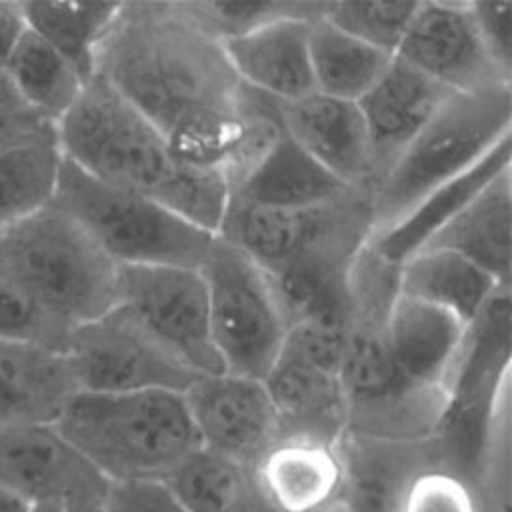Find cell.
Wrapping results in <instances>:
<instances>
[{"label": "cell", "mask_w": 512, "mask_h": 512, "mask_svg": "<svg viewBox=\"0 0 512 512\" xmlns=\"http://www.w3.org/2000/svg\"><path fill=\"white\" fill-rule=\"evenodd\" d=\"M94 76L144 114L180 158L220 168L244 86L224 44L182 2H120L98 46Z\"/></svg>", "instance_id": "6da1fadb"}, {"label": "cell", "mask_w": 512, "mask_h": 512, "mask_svg": "<svg viewBox=\"0 0 512 512\" xmlns=\"http://www.w3.org/2000/svg\"><path fill=\"white\" fill-rule=\"evenodd\" d=\"M64 160L140 192L198 228L218 234L230 192L220 170L180 158L164 134L102 78L92 76L56 122Z\"/></svg>", "instance_id": "7a4b0ae2"}, {"label": "cell", "mask_w": 512, "mask_h": 512, "mask_svg": "<svg viewBox=\"0 0 512 512\" xmlns=\"http://www.w3.org/2000/svg\"><path fill=\"white\" fill-rule=\"evenodd\" d=\"M398 294V266L372 244L348 276V322L338 380L346 404V432L396 440H432L446 416L448 394L406 378L386 338V320Z\"/></svg>", "instance_id": "3957f363"}, {"label": "cell", "mask_w": 512, "mask_h": 512, "mask_svg": "<svg viewBox=\"0 0 512 512\" xmlns=\"http://www.w3.org/2000/svg\"><path fill=\"white\" fill-rule=\"evenodd\" d=\"M54 426L108 482H166L202 450L170 390L78 392Z\"/></svg>", "instance_id": "277c9868"}, {"label": "cell", "mask_w": 512, "mask_h": 512, "mask_svg": "<svg viewBox=\"0 0 512 512\" xmlns=\"http://www.w3.org/2000/svg\"><path fill=\"white\" fill-rule=\"evenodd\" d=\"M0 272L68 328L106 314L120 300V266L54 202L0 234Z\"/></svg>", "instance_id": "5b68a950"}, {"label": "cell", "mask_w": 512, "mask_h": 512, "mask_svg": "<svg viewBox=\"0 0 512 512\" xmlns=\"http://www.w3.org/2000/svg\"><path fill=\"white\" fill-rule=\"evenodd\" d=\"M506 138H512V86L450 94L372 186L374 234L404 218L432 190L468 172Z\"/></svg>", "instance_id": "8992f818"}, {"label": "cell", "mask_w": 512, "mask_h": 512, "mask_svg": "<svg viewBox=\"0 0 512 512\" xmlns=\"http://www.w3.org/2000/svg\"><path fill=\"white\" fill-rule=\"evenodd\" d=\"M372 234V188L352 186L334 200L296 210L230 198L216 236L238 246L270 274L288 268L348 272Z\"/></svg>", "instance_id": "52a82bcc"}, {"label": "cell", "mask_w": 512, "mask_h": 512, "mask_svg": "<svg viewBox=\"0 0 512 512\" xmlns=\"http://www.w3.org/2000/svg\"><path fill=\"white\" fill-rule=\"evenodd\" d=\"M52 202L68 212L118 266L200 268L210 234L160 202L106 184L62 160Z\"/></svg>", "instance_id": "ba28073f"}, {"label": "cell", "mask_w": 512, "mask_h": 512, "mask_svg": "<svg viewBox=\"0 0 512 512\" xmlns=\"http://www.w3.org/2000/svg\"><path fill=\"white\" fill-rule=\"evenodd\" d=\"M200 272L208 292L210 334L224 372L264 380L288 332L266 272L220 236H214Z\"/></svg>", "instance_id": "9c48e42d"}, {"label": "cell", "mask_w": 512, "mask_h": 512, "mask_svg": "<svg viewBox=\"0 0 512 512\" xmlns=\"http://www.w3.org/2000/svg\"><path fill=\"white\" fill-rule=\"evenodd\" d=\"M80 392H184L198 376L122 304L72 328L64 346Z\"/></svg>", "instance_id": "30bf717a"}, {"label": "cell", "mask_w": 512, "mask_h": 512, "mask_svg": "<svg viewBox=\"0 0 512 512\" xmlns=\"http://www.w3.org/2000/svg\"><path fill=\"white\" fill-rule=\"evenodd\" d=\"M140 324L196 374L224 372L210 334L200 268L120 266V300Z\"/></svg>", "instance_id": "8fae6325"}, {"label": "cell", "mask_w": 512, "mask_h": 512, "mask_svg": "<svg viewBox=\"0 0 512 512\" xmlns=\"http://www.w3.org/2000/svg\"><path fill=\"white\" fill-rule=\"evenodd\" d=\"M182 398L202 450L252 468L280 440V422L262 380L198 374Z\"/></svg>", "instance_id": "7c38bea8"}, {"label": "cell", "mask_w": 512, "mask_h": 512, "mask_svg": "<svg viewBox=\"0 0 512 512\" xmlns=\"http://www.w3.org/2000/svg\"><path fill=\"white\" fill-rule=\"evenodd\" d=\"M110 482L54 424L0 426V488L30 504L104 502Z\"/></svg>", "instance_id": "4fadbf2b"}, {"label": "cell", "mask_w": 512, "mask_h": 512, "mask_svg": "<svg viewBox=\"0 0 512 512\" xmlns=\"http://www.w3.org/2000/svg\"><path fill=\"white\" fill-rule=\"evenodd\" d=\"M394 56L452 94L512 86L484 50L470 2H418Z\"/></svg>", "instance_id": "5bb4252c"}, {"label": "cell", "mask_w": 512, "mask_h": 512, "mask_svg": "<svg viewBox=\"0 0 512 512\" xmlns=\"http://www.w3.org/2000/svg\"><path fill=\"white\" fill-rule=\"evenodd\" d=\"M286 134L348 186H374V160L356 102L312 92L280 104Z\"/></svg>", "instance_id": "9a60e30c"}, {"label": "cell", "mask_w": 512, "mask_h": 512, "mask_svg": "<svg viewBox=\"0 0 512 512\" xmlns=\"http://www.w3.org/2000/svg\"><path fill=\"white\" fill-rule=\"evenodd\" d=\"M452 92L394 56L380 80L356 102L366 124L374 184L430 122Z\"/></svg>", "instance_id": "2e32d148"}, {"label": "cell", "mask_w": 512, "mask_h": 512, "mask_svg": "<svg viewBox=\"0 0 512 512\" xmlns=\"http://www.w3.org/2000/svg\"><path fill=\"white\" fill-rule=\"evenodd\" d=\"M342 460V504L346 512H400L412 478L440 466L432 440L396 442L344 432L336 444Z\"/></svg>", "instance_id": "e0dca14e"}, {"label": "cell", "mask_w": 512, "mask_h": 512, "mask_svg": "<svg viewBox=\"0 0 512 512\" xmlns=\"http://www.w3.org/2000/svg\"><path fill=\"white\" fill-rule=\"evenodd\" d=\"M288 16L226 40L224 50L236 78L280 104L314 92L310 66V22Z\"/></svg>", "instance_id": "ac0fdd59"}, {"label": "cell", "mask_w": 512, "mask_h": 512, "mask_svg": "<svg viewBox=\"0 0 512 512\" xmlns=\"http://www.w3.org/2000/svg\"><path fill=\"white\" fill-rule=\"evenodd\" d=\"M78 392L62 350L0 336V426L56 424Z\"/></svg>", "instance_id": "d6986e66"}, {"label": "cell", "mask_w": 512, "mask_h": 512, "mask_svg": "<svg viewBox=\"0 0 512 512\" xmlns=\"http://www.w3.org/2000/svg\"><path fill=\"white\" fill-rule=\"evenodd\" d=\"M250 472L274 512H318L342 496L344 470L332 444L280 438Z\"/></svg>", "instance_id": "ffe728a7"}, {"label": "cell", "mask_w": 512, "mask_h": 512, "mask_svg": "<svg viewBox=\"0 0 512 512\" xmlns=\"http://www.w3.org/2000/svg\"><path fill=\"white\" fill-rule=\"evenodd\" d=\"M466 328L452 314L398 292L388 312L386 338L406 378L448 394Z\"/></svg>", "instance_id": "44dd1931"}, {"label": "cell", "mask_w": 512, "mask_h": 512, "mask_svg": "<svg viewBox=\"0 0 512 512\" xmlns=\"http://www.w3.org/2000/svg\"><path fill=\"white\" fill-rule=\"evenodd\" d=\"M262 382L280 422V438L332 446L340 442L346 432V404L338 374L280 352Z\"/></svg>", "instance_id": "7402d4cb"}, {"label": "cell", "mask_w": 512, "mask_h": 512, "mask_svg": "<svg viewBox=\"0 0 512 512\" xmlns=\"http://www.w3.org/2000/svg\"><path fill=\"white\" fill-rule=\"evenodd\" d=\"M510 210L512 168L470 198L422 248L454 252L510 286Z\"/></svg>", "instance_id": "603a6c76"}, {"label": "cell", "mask_w": 512, "mask_h": 512, "mask_svg": "<svg viewBox=\"0 0 512 512\" xmlns=\"http://www.w3.org/2000/svg\"><path fill=\"white\" fill-rule=\"evenodd\" d=\"M512 168V138H506L462 176L424 196L404 218L372 236L370 244L388 262L400 266L418 252L470 198L504 170Z\"/></svg>", "instance_id": "cb8c5ba5"}, {"label": "cell", "mask_w": 512, "mask_h": 512, "mask_svg": "<svg viewBox=\"0 0 512 512\" xmlns=\"http://www.w3.org/2000/svg\"><path fill=\"white\" fill-rule=\"evenodd\" d=\"M506 284L470 260L438 248H422L398 266V292L432 304L470 324Z\"/></svg>", "instance_id": "d4e9b609"}, {"label": "cell", "mask_w": 512, "mask_h": 512, "mask_svg": "<svg viewBox=\"0 0 512 512\" xmlns=\"http://www.w3.org/2000/svg\"><path fill=\"white\" fill-rule=\"evenodd\" d=\"M348 184L310 158L284 130L258 168L230 192L232 200L264 208H310L344 194Z\"/></svg>", "instance_id": "484cf974"}, {"label": "cell", "mask_w": 512, "mask_h": 512, "mask_svg": "<svg viewBox=\"0 0 512 512\" xmlns=\"http://www.w3.org/2000/svg\"><path fill=\"white\" fill-rule=\"evenodd\" d=\"M62 160L56 124L0 142V234L52 202Z\"/></svg>", "instance_id": "4316f807"}, {"label": "cell", "mask_w": 512, "mask_h": 512, "mask_svg": "<svg viewBox=\"0 0 512 512\" xmlns=\"http://www.w3.org/2000/svg\"><path fill=\"white\" fill-rule=\"evenodd\" d=\"M392 60V54L346 34L322 14L310 22V66L318 94L358 102Z\"/></svg>", "instance_id": "83f0119b"}, {"label": "cell", "mask_w": 512, "mask_h": 512, "mask_svg": "<svg viewBox=\"0 0 512 512\" xmlns=\"http://www.w3.org/2000/svg\"><path fill=\"white\" fill-rule=\"evenodd\" d=\"M6 64L24 106L52 124L70 110L88 82L62 54L28 28Z\"/></svg>", "instance_id": "f1b7e54d"}, {"label": "cell", "mask_w": 512, "mask_h": 512, "mask_svg": "<svg viewBox=\"0 0 512 512\" xmlns=\"http://www.w3.org/2000/svg\"><path fill=\"white\" fill-rule=\"evenodd\" d=\"M26 28L62 54L86 80L120 2H20Z\"/></svg>", "instance_id": "f546056e"}, {"label": "cell", "mask_w": 512, "mask_h": 512, "mask_svg": "<svg viewBox=\"0 0 512 512\" xmlns=\"http://www.w3.org/2000/svg\"><path fill=\"white\" fill-rule=\"evenodd\" d=\"M170 490L188 512H268L250 468L198 450L172 478Z\"/></svg>", "instance_id": "4dcf8cb0"}, {"label": "cell", "mask_w": 512, "mask_h": 512, "mask_svg": "<svg viewBox=\"0 0 512 512\" xmlns=\"http://www.w3.org/2000/svg\"><path fill=\"white\" fill-rule=\"evenodd\" d=\"M184 10L220 42L248 34L264 24L288 16L318 18L324 2H216L184 0Z\"/></svg>", "instance_id": "1f68e13d"}, {"label": "cell", "mask_w": 512, "mask_h": 512, "mask_svg": "<svg viewBox=\"0 0 512 512\" xmlns=\"http://www.w3.org/2000/svg\"><path fill=\"white\" fill-rule=\"evenodd\" d=\"M418 2H324L322 16L346 34L396 54Z\"/></svg>", "instance_id": "d6a6232c"}, {"label": "cell", "mask_w": 512, "mask_h": 512, "mask_svg": "<svg viewBox=\"0 0 512 512\" xmlns=\"http://www.w3.org/2000/svg\"><path fill=\"white\" fill-rule=\"evenodd\" d=\"M400 512H486L478 488L460 474L428 466L406 488Z\"/></svg>", "instance_id": "836d02e7"}, {"label": "cell", "mask_w": 512, "mask_h": 512, "mask_svg": "<svg viewBox=\"0 0 512 512\" xmlns=\"http://www.w3.org/2000/svg\"><path fill=\"white\" fill-rule=\"evenodd\" d=\"M72 328L36 308L0 272V336L32 340L64 352Z\"/></svg>", "instance_id": "e575fe53"}, {"label": "cell", "mask_w": 512, "mask_h": 512, "mask_svg": "<svg viewBox=\"0 0 512 512\" xmlns=\"http://www.w3.org/2000/svg\"><path fill=\"white\" fill-rule=\"evenodd\" d=\"M470 12L492 64L512 80V4L470 2Z\"/></svg>", "instance_id": "d590c367"}, {"label": "cell", "mask_w": 512, "mask_h": 512, "mask_svg": "<svg viewBox=\"0 0 512 512\" xmlns=\"http://www.w3.org/2000/svg\"><path fill=\"white\" fill-rule=\"evenodd\" d=\"M106 512H188L166 482L134 480L110 482L106 498Z\"/></svg>", "instance_id": "8d00e7d4"}, {"label": "cell", "mask_w": 512, "mask_h": 512, "mask_svg": "<svg viewBox=\"0 0 512 512\" xmlns=\"http://www.w3.org/2000/svg\"><path fill=\"white\" fill-rule=\"evenodd\" d=\"M26 32V20L20 2L0 0V64H6L20 36Z\"/></svg>", "instance_id": "74e56055"}, {"label": "cell", "mask_w": 512, "mask_h": 512, "mask_svg": "<svg viewBox=\"0 0 512 512\" xmlns=\"http://www.w3.org/2000/svg\"><path fill=\"white\" fill-rule=\"evenodd\" d=\"M52 122L34 114L32 110H2L0 108V142H8L40 130Z\"/></svg>", "instance_id": "f35d334b"}, {"label": "cell", "mask_w": 512, "mask_h": 512, "mask_svg": "<svg viewBox=\"0 0 512 512\" xmlns=\"http://www.w3.org/2000/svg\"><path fill=\"white\" fill-rule=\"evenodd\" d=\"M0 108L2 110H28L16 92L8 64H0Z\"/></svg>", "instance_id": "ab89813d"}, {"label": "cell", "mask_w": 512, "mask_h": 512, "mask_svg": "<svg viewBox=\"0 0 512 512\" xmlns=\"http://www.w3.org/2000/svg\"><path fill=\"white\" fill-rule=\"evenodd\" d=\"M30 506V502L0 488V512H28Z\"/></svg>", "instance_id": "60d3db41"}, {"label": "cell", "mask_w": 512, "mask_h": 512, "mask_svg": "<svg viewBox=\"0 0 512 512\" xmlns=\"http://www.w3.org/2000/svg\"><path fill=\"white\" fill-rule=\"evenodd\" d=\"M64 512H106L104 502H76L64 506Z\"/></svg>", "instance_id": "b9f144b4"}, {"label": "cell", "mask_w": 512, "mask_h": 512, "mask_svg": "<svg viewBox=\"0 0 512 512\" xmlns=\"http://www.w3.org/2000/svg\"><path fill=\"white\" fill-rule=\"evenodd\" d=\"M28 512H64V504H58V502H40V504H32Z\"/></svg>", "instance_id": "7bdbcfd3"}, {"label": "cell", "mask_w": 512, "mask_h": 512, "mask_svg": "<svg viewBox=\"0 0 512 512\" xmlns=\"http://www.w3.org/2000/svg\"><path fill=\"white\" fill-rule=\"evenodd\" d=\"M268 512H274V510L268 508ZM318 512H346V510H344L342 500H338V502H334V504H330L328 508H322V510H318Z\"/></svg>", "instance_id": "ee69618b"}]
</instances>
